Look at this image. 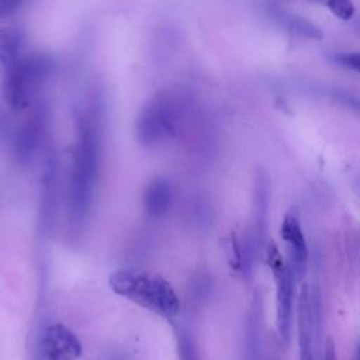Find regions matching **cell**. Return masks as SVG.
<instances>
[{
	"mask_svg": "<svg viewBox=\"0 0 360 360\" xmlns=\"http://www.w3.org/2000/svg\"><path fill=\"white\" fill-rule=\"evenodd\" d=\"M173 202V187L165 179L152 180L142 195V205L150 218H162Z\"/></svg>",
	"mask_w": 360,
	"mask_h": 360,
	"instance_id": "obj_9",
	"label": "cell"
},
{
	"mask_svg": "<svg viewBox=\"0 0 360 360\" xmlns=\"http://www.w3.org/2000/svg\"><path fill=\"white\" fill-rule=\"evenodd\" d=\"M269 177L267 174L259 169L255 179L253 188V205H255V236L259 248L263 246L267 232V215H269Z\"/></svg>",
	"mask_w": 360,
	"mask_h": 360,
	"instance_id": "obj_10",
	"label": "cell"
},
{
	"mask_svg": "<svg viewBox=\"0 0 360 360\" xmlns=\"http://www.w3.org/2000/svg\"><path fill=\"white\" fill-rule=\"evenodd\" d=\"M325 360H336V350L333 339L329 336L325 340Z\"/></svg>",
	"mask_w": 360,
	"mask_h": 360,
	"instance_id": "obj_21",
	"label": "cell"
},
{
	"mask_svg": "<svg viewBox=\"0 0 360 360\" xmlns=\"http://www.w3.org/2000/svg\"><path fill=\"white\" fill-rule=\"evenodd\" d=\"M100 162V139L93 118L83 117L77 124V141L69 183L72 219L82 224L90 211Z\"/></svg>",
	"mask_w": 360,
	"mask_h": 360,
	"instance_id": "obj_1",
	"label": "cell"
},
{
	"mask_svg": "<svg viewBox=\"0 0 360 360\" xmlns=\"http://www.w3.org/2000/svg\"><path fill=\"white\" fill-rule=\"evenodd\" d=\"M21 34L15 30H3L0 34V60L4 63V66L21 56Z\"/></svg>",
	"mask_w": 360,
	"mask_h": 360,
	"instance_id": "obj_13",
	"label": "cell"
},
{
	"mask_svg": "<svg viewBox=\"0 0 360 360\" xmlns=\"http://www.w3.org/2000/svg\"><path fill=\"white\" fill-rule=\"evenodd\" d=\"M335 60L347 68V69H352L354 72H359L360 73V52H346V53H339L336 55Z\"/></svg>",
	"mask_w": 360,
	"mask_h": 360,
	"instance_id": "obj_19",
	"label": "cell"
},
{
	"mask_svg": "<svg viewBox=\"0 0 360 360\" xmlns=\"http://www.w3.org/2000/svg\"><path fill=\"white\" fill-rule=\"evenodd\" d=\"M281 238L287 242L290 250V266L297 277L304 276L308 260V249L301 225L295 215L287 214L280 228Z\"/></svg>",
	"mask_w": 360,
	"mask_h": 360,
	"instance_id": "obj_7",
	"label": "cell"
},
{
	"mask_svg": "<svg viewBox=\"0 0 360 360\" xmlns=\"http://www.w3.org/2000/svg\"><path fill=\"white\" fill-rule=\"evenodd\" d=\"M228 263L233 270H242V245L233 232L228 239Z\"/></svg>",
	"mask_w": 360,
	"mask_h": 360,
	"instance_id": "obj_18",
	"label": "cell"
},
{
	"mask_svg": "<svg viewBox=\"0 0 360 360\" xmlns=\"http://www.w3.org/2000/svg\"><path fill=\"white\" fill-rule=\"evenodd\" d=\"M108 284L117 295L167 321H173L180 312L177 292L160 274L136 269H120L110 274Z\"/></svg>",
	"mask_w": 360,
	"mask_h": 360,
	"instance_id": "obj_2",
	"label": "cell"
},
{
	"mask_svg": "<svg viewBox=\"0 0 360 360\" xmlns=\"http://www.w3.org/2000/svg\"><path fill=\"white\" fill-rule=\"evenodd\" d=\"M260 297H255L252 311L246 322L245 333V350L246 360H262V345H260Z\"/></svg>",
	"mask_w": 360,
	"mask_h": 360,
	"instance_id": "obj_12",
	"label": "cell"
},
{
	"mask_svg": "<svg viewBox=\"0 0 360 360\" xmlns=\"http://www.w3.org/2000/svg\"><path fill=\"white\" fill-rule=\"evenodd\" d=\"M277 284L276 290V321L280 340L287 345L291 336L292 322V302H294V271L290 264L284 271L274 278Z\"/></svg>",
	"mask_w": 360,
	"mask_h": 360,
	"instance_id": "obj_6",
	"label": "cell"
},
{
	"mask_svg": "<svg viewBox=\"0 0 360 360\" xmlns=\"http://www.w3.org/2000/svg\"><path fill=\"white\" fill-rule=\"evenodd\" d=\"M176 347L179 360H201L193 336L184 328H176Z\"/></svg>",
	"mask_w": 360,
	"mask_h": 360,
	"instance_id": "obj_14",
	"label": "cell"
},
{
	"mask_svg": "<svg viewBox=\"0 0 360 360\" xmlns=\"http://www.w3.org/2000/svg\"><path fill=\"white\" fill-rule=\"evenodd\" d=\"M326 6L340 20H350L354 15V6L352 0H314Z\"/></svg>",
	"mask_w": 360,
	"mask_h": 360,
	"instance_id": "obj_16",
	"label": "cell"
},
{
	"mask_svg": "<svg viewBox=\"0 0 360 360\" xmlns=\"http://www.w3.org/2000/svg\"><path fill=\"white\" fill-rule=\"evenodd\" d=\"M41 350L46 360H76L82 356V343L68 326L56 322L44 330Z\"/></svg>",
	"mask_w": 360,
	"mask_h": 360,
	"instance_id": "obj_5",
	"label": "cell"
},
{
	"mask_svg": "<svg viewBox=\"0 0 360 360\" xmlns=\"http://www.w3.org/2000/svg\"><path fill=\"white\" fill-rule=\"evenodd\" d=\"M24 0H0V18L11 15L15 10L20 8Z\"/></svg>",
	"mask_w": 360,
	"mask_h": 360,
	"instance_id": "obj_20",
	"label": "cell"
},
{
	"mask_svg": "<svg viewBox=\"0 0 360 360\" xmlns=\"http://www.w3.org/2000/svg\"><path fill=\"white\" fill-rule=\"evenodd\" d=\"M266 259H267V264H269L274 278L278 277L284 271L287 264L284 263L278 248L271 240L266 245Z\"/></svg>",
	"mask_w": 360,
	"mask_h": 360,
	"instance_id": "obj_17",
	"label": "cell"
},
{
	"mask_svg": "<svg viewBox=\"0 0 360 360\" xmlns=\"http://www.w3.org/2000/svg\"><path fill=\"white\" fill-rule=\"evenodd\" d=\"M340 101H342V103H345V104H346V105H349V107H356L357 110H360V100L353 98L352 96L345 94V96L340 98Z\"/></svg>",
	"mask_w": 360,
	"mask_h": 360,
	"instance_id": "obj_22",
	"label": "cell"
},
{
	"mask_svg": "<svg viewBox=\"0 0 360 360\" xmlns=\"http://www.w3.org/2000/svg\"><path fill=\"white\" fill-rule=\"evenodd\" d=\"M297 326L300 360H312V335H314V311L308 285H302L297 301Z\"/></svg>",
	"mask_w": 360,
	"mask_h": 360,
	"instance_id": "obj_8",
	"label": "cell"
},
{
	"mask_svg": "<svg viewBox=\"0 0 360 360\" xmlns=\"http://www.w3.org/2000/svg\"><path fill=\"white\" fill-rule=\"evenodd\" d=\"M356 360H360V343L356 347Z\"/></svg>",
	"mask_w": 360,
	"mask_h": 360,
	"instance_id": "obj_23",
	"label": "cell"
},
{
	"mask_svg": "<svg viewBox=\"0 0 360 360\" xmlns=\"http://www.w3.org/2000/svg\"><path fill=\"white\" fill-rule=\"evenodd\" d=\"M285 24H287L288 31L292 34L308 37V38H322L321 30L316 25H314L311 21H307L304 18L288 17Z\"/></svg>",
	"mask_w": 360,
	"mask_h": 360,
	"instance_id": "obj_15",
	"label": "cell"
},
{
	"mask_svg": "<svg viewBox=\"0 0 360 360\" xmlns=\"http://www.w3.org/2000/svg\"><path fill=\"white\" fill-rule=\"evenodd\" d=\"M44 112L41 110H34L25 122L20 127L15 136V148L21 156L27 158L38 148L44 132Z\"/></svg>",
	"mask_w": 360,
	"mask_h": 360,
	"instance_id": "obj_11",
	"label": "cell"
},
{
	"mask_svg": "<svg viewBox=\"0 0 360 360\" xmlns=\"http://www.w3.org/2000/svg\"><path fill=\"white\" fill-rule=\"evenodd\" d=\"M49 69V60L39 55L18 56L7 65L4 76V98L7 103L17 110L28 107Z\"/></svg>",
	"mask_w": 360,
	"mask_h": 360,
	"instance_id": "obj_3",
	"label": "cell"
},
{
	"mask_svg": "<svg viewBox=\"0 0 360 360\" xmlns=\"http://www.w3.org/2000/svg\"><path fill=\"white\" fill-rule=\"evenodd\" d=\"M177 125L174 101L160 94L148 101L136 120V135L143 145H156L172 136Z\"/></svg>",
	"mask_w": 360,
	"mask_h": 360,
	"instance_id": "obj_4",
	"label": "cell"
}]
</instances>
